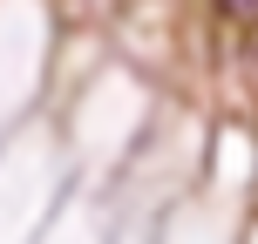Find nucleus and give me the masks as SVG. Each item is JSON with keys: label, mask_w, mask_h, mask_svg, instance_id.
<instances>
[{"label": "nucleus", "mask_w": 258, "mask_h": 244, "mask_svg": "<svg viewBox=\"0 0 258 244\" xmlns=\"http://www.w3.org/2000/svg\"><path fill=\"white\" fill-rule=\"evenodd\" d=\"M224 7H231V14H258V0H224Z\"/></svg>", "instance_id": "f257e3e1"}]
</instances>
